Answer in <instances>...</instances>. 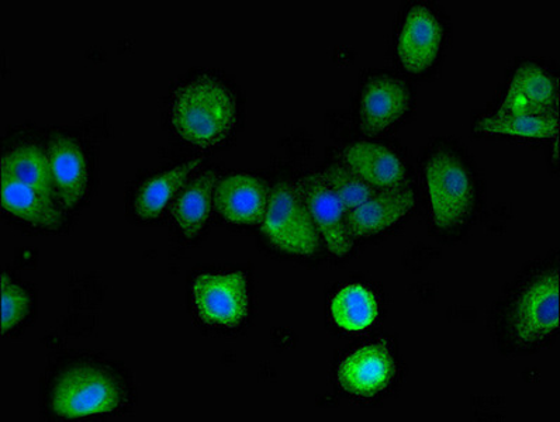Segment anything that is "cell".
Here are the masks:
<instances>
[{"instance_id":"cell-1","label":"cell","mask_w":560,"mask_h":422,"mask_svg":"<svg viewBox=\"0 0 560 422\" xmlns=\"http://www.w3.org/2000/svg\"><path fill=\"white\" fill-rule=\"evenodd\" d=\"M171 120L182 139L209 149L228 139L237 120V105L228 87L199 78L175 92Z\"/></svg>"},{"instance_id":"cell-2","label":"cell","mask_w":560,"mask_h":422,"mask_svg":"<svg viewBox=\"0 0 560 422\" xmlns=\"http://www.w3.org/2000/svg\"><path fill=\"white\" fill-rule=\"evenodd\" d=\"M262 232L269 242L284 253L313 255L320 237L311 213L293 184L280 181L269 191Z\"/></svg>"},{"instance_id":"cell-3","label":"cell","mask_w":560,"mask_h":422,"mask_svg":"<svg viewBox=\"0 0 560 422\" xmlns=\"http://www.w3.org/2000/svg\"><path fill=\"white\" fill-rule=\"evenodd\" d=\"M119 406V386L96 367H73L63 373L52 389V410L68 419L110 412Z\"/></svg>"},{"instance_id":"cell-4","label":"cell","mask_w":560,"mask_h":422,"mask_svg":"<svg viewBox=\"0 0 560 422\" xmlns=\"http://www.w3.org/2000/svg\"><path fill=\"white\" fill-rule=\"evenodd\" d=\"M425 176L435 224L451 228L464 222L474 203V186L464 164L440 152L427 164Z\"/></svg>"},{"instance_id":"cell-5","label":"cell","mask_w":560,"mask_h":422,"mask_svg":"<svg viewBox=\"0 0 560 422\" xmlns=\"http://www.w3.org/2000/svg\"><path fill=\"white\" fill-rule=\"evenodd\" d=\"M196 310L210 326L238 327L249 313L247 279L243 273L200 274L194 283Z\"/></svg>"},{"instance_id":"cell-6","label":"cell","mask_w":560,"mask_h":422,"mask_svg":"<svg viewBox=\"0 0 560 422\" xmlns=\"http://www.w3.org/2000/svg\"><path fill=\"white\" fill-rule=\"evenodd\" d=\"M294 188L306 204L314 224L324 237L328 249L336 257H346L353 245L346 224V209L337 199L322 174L304 176L294 181Z\"/></svg>"},{"instance_id":"cell-7","label":"cell","mask_w":560,"mask_h":422,"mask_svg":"<svg viewBox=\"0 0 560 422\" xmlns=\"http://www.w3.org/2000/svg\"><path fill=\"white\" fill-rule=\"evenodd\" d=\"M514 330L523 342H538L559 328V273L538 279L520 297L514 312Z\"/></svg>"},{"instance_id":"cell-8","label":"cell","mask_w":560,"mask_h":422,"mask_svg":"<svg viewBox=\"0 0 560 422\" xmlns=\"http://www.w3.org/2000/svg\"><path fill=\"white\" fill-rule=\"evenodd\" d=\"M557 103L558 86L552 78L534 63H523L495 116H550Z\"/></svg>"},{"instance_id":"cell-9","label":"cell","mask_w":560,"mask_h":422,"mask_svg":"<svg viewBox=\"0 0 560 422\" xmlns=\"http://www.w3.org/2000/svg\"><path fill=\"white\" fill-rule=\"evenodd\" d=\"M393 376L395 362L383 343H373L351 353L338 370L342 389L358 397H372L385 390Z\"/></svg>"},{"instance_id":"cell-10","label":"cell","mask_w":560,"mask_h":422,"mask_svg":"<svg viewBox=\"0 0 560 422\" xmlns=\"http://www.w3.org/2000/svg\"><path fill=\"white\" fill-rule=\"evenodd\" d=\"M442 36L441 23L429 8L415 7L401 28L397 54L407 71L420 73L429 70L439 57Z\"/></svg>"},{"instance_id":"cell-11","label":"cell","mask_w":560,"mask_h":422,"mask_svg":"<svg viewBox=\"0 0 560 422\" xmlns=\"http://www.w3.org/2000/svg\"><path fill=\"white\" fill-rule=\"evenodd\" d=\"M269 191L253 175H230L214 189V206L228 222L254 225L262 222Z\"/></svg>"},{"instance_id":"cell-12","label":"cell","mask_w":560,"mask_h":422,"mask_svg":"<svg viewBox=\"0 0 560 422\" xmlns=\"http://www.w3.org/2000/svg\"><path fill=\"white\" fill-rule=\"evenodd\" d=\"M415 206V195L409 186L377 190L365 203L348 211L346 224L351 238L368 237L392 227Z\"/></svg>"},{"instance_id":"cell-13","label":"cell","mask_w":560,"mask_h":422,"mask_svg":"<svg viewBox=\"0 0 560 422\" xmlns=\"http://www.w3.org/2000/svg\"><path fill=\"white\" fill-rule=\"evenodd\" d=\"M410 93L393 78H375L365 86L361 101V129L366 136L382 134L406 115Z\"/></svg>"},{"instance_id":"cell-14","label":"cell","mask_w":560,"mask_h":422,"mask_svg":"<svg viewBox=\"0 0 560 422\" xmlns=\"http://www.w3.org/2000/svg\"><path fill=\"white\" fill-rule=\"evenodd\" d=\"M54 190L62 208L72 209L85 196L88 188V165L85 154L78 142L57 137L48 150Z\"/></svg>"},{"instance_id":"cell-15","label":"cell","mask_w":560,"mask_h":422,"mask_svg":"<svg viewBox=\"0 0 560 422\" xmlns=\"http://www.w3.org/2000/svg\"><path fill=\"white\" fill-rule=\"evenodd\" d=\"M343 165L376 190L406 185L405 166L395 152L372 142H357L343 152Z\"/></svg>"},{"instance_id":"cell-16","label":"cell","mask_w":560,"mask_h":422,"mask_svg":"<svg viewBox=\"0 0 560 422\" xmlns=\"http://www.w3.org/2000/svg\"><path fill=\"white\" fill-rule=\"evenodd\" d=\"M215 181L218 174L214 171L203 172L182 190L172 204L171 215L186 237H196L208 223Z\"/></svg>"},{"instance_id":"cell-17","label":"cell","mask_w":560,"mask_h":422,"mask_svg":"<svg viewBox=\"0 0 560 422\" xmlns=\"http://www.w3.org/2000/svg\"><path fill=\"white\" fill-rule=\"evenodd\" d=\"M2 206L9 213L37 227L57 228L62 222L52 200L7 175H2Z\"/></svg>"},{"instance_id":"cell-18","label":"cell","mask_w":560,"mask_h":422,"mask_svg":"<svg viewBox=\"0 0 560 422\" xmlns=\"http://www.w3.org/2000/svg\"><path fill=\"white\" fill-rule=\"evenodd\" d=\"M201 162L203 159L191 160L145 180L137 194V215L145 220L160 218L166 204L178 194L189 176L199 169Z\"/></svg>"},{"instance_id":"cell-19","label":"cell","mask_w":560,"mask_h":422,"mask_svg":"<svg viewBox=\"0 0 560 422\" xmlns=\"http://www.w3.org/2000/svg\"><path fill=\"white\" fill-rule=\"evenodd\" d=\"M2 175L11 176L31 186L44 198H56L48 155L36 145L18 146L2 159Z\"/></svg>"},{"instance_id":"cell-20","label":"cell","mask_w":560,"mask_h":422,"mask_svg":"<svg viewBox=\"0 0 560 422\" xmlns=\"http://www.w3.org/2000/svg\"><path fill=\"white\" fill-rule=\"evenodd\" d=\"M331 316L334 323L343 330H365L376 320V298L360 284H351L341 289L332 298Z\"/></svg>"},{"instance_id":"cell-21","label":"cell","mask_w":560,"mask_h":422,"mask_svg":"<svg viewBox=\"0 0 560 422\" xmlns=\"http://www.w3.org/2000/svg\"><path fill=\"white\" fill-rule=\"evenodd\" d=\"M479 130L488 134L524 137V139H552L558 134V117L550 116H493L479 121Z\"/></svg>"},{"instance_id":"cell-22","label":"cell","mask_w":560,"mask_h":422,"mask_svg":"<svg viewBox=\"0 0 560 422\" xmlns=\"http://www.w3.org/2000/svg\"><path fill=\"white\" fill-rule=\"evenodd\" d=\"M323 178L326 184L330 186L334 195L341 201L342 208L348 211L357 209L358 206L365 203L373 195H376V189L363 181L360 176L346 165H332L326 172H323Z\"/></svg>"},{"instance_id":"cell-23","label":"cell","mask_w":560,"mask_h":422,"mask_svg":"<svg viewBox=\"0 0 560 422\" xmlns=\"http://www.w3.org/2000/svg\"><path fill=\"white\" fill-rule=\"evenodd\" d=\"M31 298L21 286L2 274V332L11 331L26 318Z\"/></svg>"}]
</instances>
